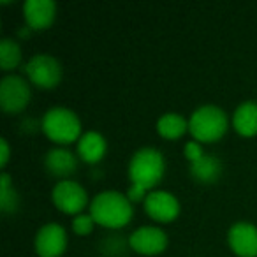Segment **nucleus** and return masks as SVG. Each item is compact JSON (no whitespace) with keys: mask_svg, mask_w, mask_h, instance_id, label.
I'll list each match as a JSON object with an SVG mask.
<instances>
[{"mask_svg":"<svg viewBox=\"0 0 257 257\" xmlns=\"http://www.w3.org/2000/svg\"><path fill=\"white\" fill-rule=\"evenodd\" d=\"M44 164H46V169L53 176H71L78 169L76 157L69 150H64V148L48 152Z\"/></svg>","mask_w":257,"mask_h":257,"instance_id":"13","label":"nucleus"},{"mask_svg":"<svg viewBox=\"0 0 257 257\" xmlns=\"http://www.w3.org/2000/svg\"><path fill=\"white\" fill-rule=\"evenodd\" d=\"M93 224H95V220H93L92 215L81 213V215H78V217L74 218V222H72V229H74L76 234L85 236L93 229Z\"/></svg>","mask_w":257,"mask_h":257,"instance_id":"20","label":"nucleus"},{"mask_svg":"<svg viewBox=\"0 0 257 257\" xmlns=\"http://www.w3.org/2000/svg\"><path fill=\"white\" fill-rule=\"evenodd\" d=\"M131 248L143 255H157L168 246V236L159 227H140L128 238Z\"/></svg>","mask_w":257,"mask_h":257,"instance_id":"9","label":"nucleus"},{"mask_svg":"<svg viewBox=\"0 0 257 257\" xmlns=\"http://www.w3.org/2000/svg\"><path fill=\"white\" fill-rule=\"evenodd\" d=\"M164 169L166 162L161 152L155 150V148H141L131 159L128 176L133 180V185L150 190L162 180Z\"/></svg>","mask_w":257,"mask_h":257,"instance_id":"2","label":"nucleus"},{"mask_svg":"<svg viewBox=\"0 0 257 257\" xmlns=\"http://www.w3.org/2000/svg\"><path fill=\"white\" fill-rule=\"evenodd\" d=\"M189 128V123L183 116L176 113H168L159 120L157 131L162 138L166 140H178L185 134V131Z\"/></svg>","mask_w":257,"mask_h":257,"instance_id":"17","label":"nucleus"},{"mask_svg":"<svg viewBox=\"0 0 257 257\" xmlns=\"http://www.w3.org/2000/svg\"><path fill=\"white\" fill-rule=\"evenodd\" d=\"M185 157L189 159L190 162H197L203 157V148H201L196 141H190V143L185 145Z\"/></svg>","mask_w":257,"mask_h":257,"instance_id":"21","label":"nucleus"},{"mask_svg":"<svg viewBox=\"0 0 257 257\" xmlns=\"http://www.w3.org/2000/svg\"><path fill=\"white\" fill-rule=\"evenodd\" d=\"M30 102L29 83L20 76H6L0 83V106L8 114L22 113Z\"/></svg>","mask_w":257,"mask_h":257,"instance_id":"5","label":"nucleus"},{"mask_svg":"<svg viewBox=\"0 0 257 257\" xmlns=\"http://www.w3.org/2000/svg\"><path fill=\"white\" fill-rule=\"evenodd\" d=\"M51 199L58 210L67 215H81V211L85 210L86 203H88L86 190L79 183L69 182V180H64V182L55 185L53 192H51Z\"/></svg>","mask_w":257,"mask_h":257,"instance_id":"7","label":"nucleus"},{"mask_svg":"<svg viewBox=\"0 0 257 257\" xmlns=\"http://www.w3.org/2000/svg\"><path fill=\"white\" fill-rule=\"evenodd\" d=\"M78 154L88 164H95L106 154V141L99 133H86L79 138Z\"/></svg>","mask_w":257,"mask_h":257,"instance_id":"14","label":"nucleus"},{"mask_svg":"<svg viewBox=\"0 0 257 257\" xmlns=\"http://www.w3.org/2000/svg\"><path fill=\"white\" fill-rule=\"evenodd\" d=\"M222 173V164L213 155H203L197 162L190 164V175L199 183H215Z\"/></svg>","mask_w":257,"mask_h":257,"instance_id":"16","label":"nucleus"},{"mask_svg":"<svg viewBox=\"0 0 257 257\" xmlns=\"http://www.w3.org/2000/svg\"><path fill=\"white\" fill-rule=\"evenodd\" d=\"M23 15L32 30H46L55 22L57 4L51 0H27L23 4Z\"/></svg>","mask_w":257,"mask_h":257,"instance_id":"12","label":"nucleus"},{"mask_svg":"<svg viewBox=\"0 0 257 257\" xmlns=\"http://www.w3.org/2000/svg\"><path fill=\"white\" fill-rule=\"evenodd\" d=\"M67 246L65 229L58 224H46L39 229L36 238V250L39 257H60Z\"/></svg>","mask_w":257,"mask_h":257,"instance_id":"8","label":"nucleus"},{"mask_svg":"<svg viewBox=\"0 0 257 257\" xmlns=\"http://www.w3.org/2000/svg\"><path fill=\"white\" fill-rule=\"evenodd\" d=\"M145 210L154 220L157 222H171L178 217L180 203L176 197L164 190L150 192L145 199Z\"/></svg>","mask_w":257,"mask_h":257,"instance_id":"10","label":"nucleus"},{"mask_svg":"<svg viewBox=\"0 0 257 257\" xmlns=\"http://www.w3.org/2000/svg\"><path fill=\"white\" fill-rule=\"evenodd\" d=\"M43 131L53 143L71 145L78 141L81 134L79 118L65 107H51L43 118Z\"/></svg>","mask_w":257,"mask_h":257,"instance_id":"4","label":"nucleus"},{"mask_svg":"<svg viewBox=\"0 0 257 257\" xmlns=\"http://www.w3.org/2000/svg\"><path fill=\"white\" fill-rule=\"evenodd\" d=\"M189 131L201 143H215L227 133V116L217 106H203L190 116Z\"/></svg>","mask_w":257,"mask_h":257,"instance_id":"3","label":"nucleus"},{"mask_svg":"<svg viewBox=\"0 0 257 257\" xmlns=\"http://www.w3.org/2000/svg\"><path fill=\"white\" fill-rule=\"evenodd\" d=\"M25 74L39 88H55L60 83L62 67L51 55H36L25 65Z\"/></svg>","mask_w":257,"mask_h":257,"instance_id":"6","label":"nucleus"},{"mask_svg":"<svg viewBox=\"0 0 257 257\" xmlns=\"http://www.w3.org/2000/svg\"><path fill=\"white\" fill-rule=\"evenodd\" d=\"M0 148H2V155H0V166L4 168L9 161V145L6 140H0Z\"/></svg>","mask_w":257,"mask_h":257,"instance_id":"22","label":"nucleus"},{"mask_svg":"<svg viewBox=\"0 0 257 257\" xmlns=\"http://www.w3.org/2000/svg\"><path fill=\"white\" fill-rule=\"evenodd\" d=\"M236 133L245 138H252L257 134V104L243 102L238 109L234 111L232 118Z\"/></svg>","mask_w":257,"mask_h":257,"instance_id":"15","label":"nucleus"},{"mask_svg":"<svg viewBox=\"0 0 257 257\" xmlns=\"http://www.w3.org/2000/svg\"><path fill=\"white\" fill-rule=\"evenodd\" d=\"M22 62V50L20 46L11 39H4L0 43V67L4 71L18 67Z\"/></svg>","mask_w":257,"mask_h":257,"instance_id":"18","label":"nucleus"},{"mask_svg":"<svg viewBox=\"0 0 257 257\" xmlns=\"http://www.w3.org/2000/svg\"><path fill=\"white\" fill-rule=\"evenodd\" d=\"M229 246L239 257H257V227L248 222H238L229 229Z\"/></svg>","mask_w":257,"mask_h":257,"instance_id":"11","label":"nucleus"},{"mask_svg":"<svg viewBox=\"0 0 257 257\" xmlns=\"http://www.w3.org/2000/svg\"><path fill=\"white\" fill-rule=\"evenodd\" d=\"M90 215L95 224L109 229L123 227L133 218V204L127 196L114 190H107L93 197L90 204Z\"/></svg>","mask_w":257,"mask_h":257,"instance_id":"1","label":"nucleus"},{"mask_svg":"<svg viewBox=\"0 0 257 257\" xmlns=\"http://www.w3.org/2000/svg\"><path fill=\"white\" fill-rule=\"evenodd\" d=\"M0 208L4 213H15L18 210V194L11 187V176H0Z\"/></svg>","mask_w":257,"mask_h":257,"instance_id":"19","label":"nucleus"}]
</instances>
